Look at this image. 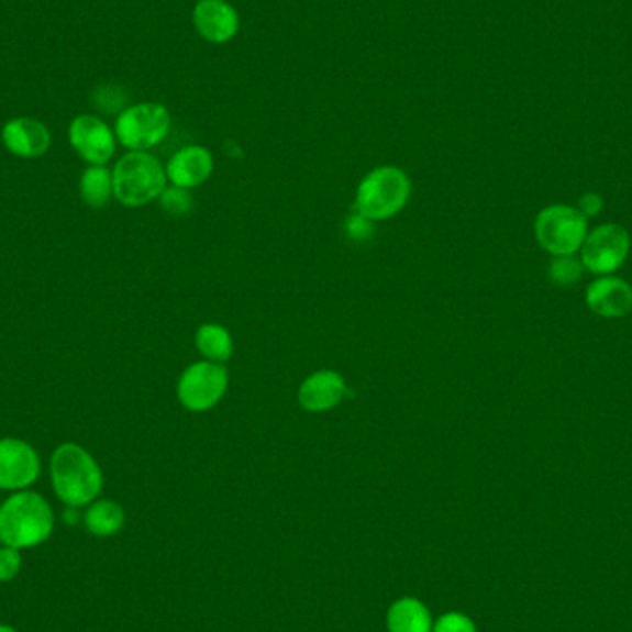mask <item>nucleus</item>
<instances>
[{
	"label": "nucleus",
	"mask_w": 632,
	"mask_h": 632,
	"mask_svg": "<svg viewBox=\"0 0 632 632\" xmlns=\"http://www.w3.org/2000/svg\"><path fill=\"white\" fill-rule=\"evenodd\" d=\"M23 566V557H21V550L4 545L0 547V583H10V580L18 577Z\"/></svg>",
	"instance_id": "23"
},
{
	"label": "nucleus",
	"mask_w": 632,
	"mask_h": 632,
	"mask_svg": "<svg viewBox=\"0 0 632 632\" xmlns=\"http://www.w3.org/2000/svg\"><path fill=\"white\" fill-rule=\"evenodd\" d=\"M56 525L53 507L34 490H19L0 505V542L30 550L47 542Z\"/></svg>",
	"instance_id": "2"
},
{
	"label": "nucleus",
	"mask_w": 632,
	"mask_h": 632,
	"mask_svg": "<svg viewBox=\"0 0 632 632\" xmlns=\"http://www.w3.org/2000/svg\"><path fill=\"white\" fill-rule=\"evenodd\" d=\"M173 126L170 111L159 102L129 106L117 115V143L129 152H148L167 140Z\"/></svg>",
	"instance_id": "6"
},
{
	"label": "nucleus",
	"mask_w": 632,
	"mask_h": 632,
	"mask_svg": "<svg viewBox=\"0 0 632 632\" xmlns=\"http://www.w3.org/2000/svg\"><path fill=\"white\" fill-rule=\"evenodd\" d=\"M84 523L93 536L110 539L121 533L126 523V514L121 505L113 499H95L93 503L88 505Z\"/></svg>",
	"instance_id": "17"
},
{
	"label": "nucleus",
	"mask_w": 632,
	"mask_h": 632,
	"mask_svg": "<svg viewBox=\"0 0 632 632\" xmlns=\"http://www.w3.org/2000/svg\"><path fill=\"white\" fill-rule=\"evenodd\" d=\"M431 632H477V627L463 612H446L433 623Z\"/></svg>",
	"instance_id": "22"
},
{
	"label": "nucleus",
	"mask_w": 632,
	"mask_h": 632,
	"mask_svg": "<svg viewBox=\"0 0 632 632\" xmlns=\"http://www.w3.org/2000/svg\"><path fill=\"white\" fill-rule=\"evenodd\" d=\"M433 623L430 609L417 598L398 599L387 612L389 632H431Z\"/></svg>",
	"instance_id": "16"
},
{
	"label": "nucleus",
	"mask_w": 632,
	"mask_h": 632,
	"mask_svg": "<svg viewBox=\"0 0 632 632\" xmlns=\"http://www.w3.org/2000/svg\"><path fill=\"white\" fill-rule=\"evenodd\" d=\"M579 252L586 273L610 276L625 263L631 252V235L614 222L599 224L588 232Z\"/></svg>",
	"instance_id": "8"
},
{
	"label": "nucleus",
	"mask_w": 632,
	"mask_h": 632,
	"mask_svg": "<svg viewBox=\"0 0 632 632\" xmlns=\"http://www.w3.org/2000/svg\"><path fill=\"white\" fill-rule=\"evenodd\" d=\"M412 184L406 170L396 165L372 168L355 191L354 211L372 222L389 221L411 200Z\"/></svg>",
	"instance_id": "3"
},
{
	"label": "nucleus",
	"mask_w": 632,
	"mask_h": 632,
	"mask_svg": "<svg viewBox=\"0 0 632 632\" xmlns=\"http://www.w3.org/2000/svg\"><path fill=\"white\" fill-rule=\"evenodd\" d=\"M374 222L368 221L366 217L355 213L350 217L348 222H346V235H348L352 241H357V243H365L368 239L374 235V228H372Z\"/></svg>",
	"instance_id": "24"
},
{
	"label": "nucleus",
	"mask_w": 632,
	"mask_h": 632,
	"mask_svg": "<svg viewBox=\"0 0 632 632\" xmlns=\"http://www.w3.org/2000/svg\"><path fill=\"white\" fill-rule=\"evenodd\" d=\"M348 392V385L343 374L336 370H319L309 374L298 389V403L303 411L320 414L333 411L343 403Z\"/></svg>",
	"instance_id": "14"
},
{
	"label": "nucleus",
	"mask_w": 632,
	"mask_h": 632,
	"mask_svg": "<svg viewBox=\"0 0 632 632\" xmlns=\"http://www.w3.org/2000/svg\"><path fill=\"white\" fill-rule=\"evenodd\" d=\"M163 211L170 217H187L191 213L192 197L191 192L181 187L167 186V189L162 192V197L157 198Z\"/></svg>",
	"instance_id": "21"
},
{
	"label": "nucleus",
	"mask_w": 632,
	"mask_h": 632,
	"mask_svg": "<svg viewBox=\"0 0 632 632\" xmlns=\"http://www.w3.org/2000/svg\"><path fill=\"white\" fill-rule=\"evenodd\" d=\"M213 170L215 157L209 148L200 145L184 146L165 165L168 184L187 191L206 184L213 176Z\"/></svg>",
	"instance_id": "13"
},
{
	"label": "nucleus",
	"mask_w": 632,
	"mask_h": 632,
	"mask_svg": "<svg viewBox=\"0 0 632 632\" xmlns=\"http://www.w3.org/2000/svg\"><path fill=\"white\" fill-rule=\"evenodd\" d=\"M51 483L65 507H88L104 488V474L97 458L76 442H64L51 455Z\"/></svg>",
	"instance_id": "1"
},
{
	"label": "nucleus",
	"mask_w": 632,
	"mask_h": 632,
	"mask_svg": "<svg viewBox=\"0 0 632 632\" xmlns=\"http://www.w3.org/2000/svg\"><path fill=\"white\" fill-rule=\"evenodd\" d=\"M585 273V265L575 256L553 257L547 267V276L557 287H572V285L579 284Z\"/></svg>",
	"instance_id": "20"
},
{
	"label": "nucleus",
	"mask_w": 632,
	"mask_h": 632,
	"mask_svg": "<svg viewBox=\"0 0 632 632\" xmlns=\"http://www.w3.org/2000/svg\"><path fill=\"white\" fill-rule=\"evenodd\" d=\"M41 476L40 453L23 439H0V490H29Z\"/></svg>",
	"instance_id": "9"
},
{
	"label": "nucleus",
	"mask_w": 632,
	"mask_h": 632,
	"mask_svg": "<svg viewBox=\"0 0 632 632\" xmlns=\"http://www.w3.org/2000/svg\"><path fill=\"white\" fill-rule=\"evenodd\" d=\"M195 344H197L198 354L202 355L203 359L221 363V365L232 359L233 348H235L230 330L213 322L198 328Z\"/></svg>",
	"instance_id": "18"
},
{
	"label": "nucleus",
	"mask_w": 632,
	"mask_h": 632,
	"mask_svg": "<svg viewBox=\"0 0 632 632\" xmlns=\"http://www.w3.org/2000/svg\"><path fill=\"white\" fill-rule=\"evenodd\" d=\"M80 198L89 208L100 209L113 198V175L106 165H89L80 176Z\"/></svg>",
	"instance_id": "19"
},
{
	"label": "nucleus",
	"mask_w": 632,
	"mask_h": 632,
	"mask_svg": "<svg viewBox=\"0 0 632 632\" xmlns=\"http://www.w3.org/2000/svg\"><path fill=\"white\" fill-rule=\"evenodd\" d=\"M603 206L605 202L601 195H598V192H585V195L579 198L577 209H579L580 213H583L586 219H590V217L599 215Z\"/></svg>",
	"instance_id": "25"
},
{
	"label": "nucleus",
	"mask_w": 632,
	"mask_h": 632,
	"mask_svg": "<svg viewBox=\"0 0 632 632\" xmlns=\"http://www.w3.org/2000/svg\"><path fill=\"white\" fill-rule=\"evenodd\" d=\"M192 26L213 45H226L241 30V18L228 0H198L192 8Z\"/></svg>",
	"instance_id": "11"
},
{
	"label": "nucleus",
	"mask_w": 632,
	"mask_h": 632,
	"mask_svg": "<svg viewBox=\"0 0 632 632\" xmlns=\"http://www.w3.org/2000/svg\"><path fill=\"white\" fill-rule=\"evenodd\" d=\"M586 306L601 319H623L632 311V287L618 276H599L585 295Z\"/></svg>",
	"instance_id": "15"
},
{
	"label": "nucleus",
	"mask_w": 632,
	"mask_h": 632,
	"mask_svg": "<svg viewBox=\"0 0 632 632\" xmlns=\"http://www.w3.org/2000/svg\"><path fill=\"white\" fill-rule=\"evenodd\" d=\"M230 385V372L221 363L198 361L181 372L176 396L180 406L191 412H208L221 403Z\"/></svg>",
	"instance_id": "7"
},
{
	"label": "nucleus",
	"mask_w": 632,
	"mask_h": 632,
	"mask_svg": "<svg viewBox=\"0 0 632 632\" xmlns=\"http://www.w3.org/2000/svg\"><path fill=\"white\" fill-rule=\"evenodd\" d=\"M113 198L124 208H143L167 189V173L151 152H126L111 170Z\"/></svg>",
	"instance_id": "4"
},
{
	"label": "nucleus",
	"mask_w": 632,
	"mask_h": 632,
	"mask_svg": "<svg viewBox=\"0 0 632 632\" xmlns=\"http://www.w3.org/2000/svg\"><path fill=\"white\" fill-rule=\"evenodd\" d=\"M0 632H19L18 629H13L12 625H4V623H0Z\"/></svg>",
	"instance_id": "27"
},
{
	"label": "nucleus",
	"mask_w": 632,
	"mask_h": 632,
	"mask_svg": "<svg viewBox=\"0 0 632 632\" xmlns=\"http://www.w3.org/2000/svg\"><path fill=\"white\" fill-rule=\"evenodd\" d=\"M588 232V219L566 203L547 206L534 219V237L553 257L575 256Z\"/></svg>",
	"instance_id": "5"
},
{
	"label": "nucleus",
	"mask_w": 632,
	"mask_h": 632,
	"mask_svg": "<svg viewBox=\"0 0 632 632\" xmlns=\"http://www.w3.org/2000/svg\"><path fill=\"white\" fill-rule=\"evenodd\" d=\"M64 522L67 525H76V523L80 522V509H76V507H65L64 511Z\"/></svg>",
	"instance_id": "26"
},
{
	"label": "nucleus",
	"mask_w": 632,
	"mask_h": 632,
	"mask_svg": "<svg viewBox=\"0 0 632 632\" xmlns=\"http://www.w3.org/2000/svg\"><path fill=\"white\" fill-rule=\"evenodd\" d=\"M69 145L89 165H106L117 151L115 132L100 117H75L69 124Z\"/></svg>",
	"instance_id": "10"
},
{
	"label": "nucleus",
	"mask_w": 632,
	"mask_h": 632,
	"mask_svg": "<svg viewBox=\"0 0 632 632\" xmlns=\"http://www.w3.org/2000/svg\"><path fill=\"white\" fill-rule=\"evenodd\" d=\"M2 145L12 156L21 159H37L45 156L53 145V135L47 124L32 117H15L0 130Z\"/></svg>",
	"instance_id": "12"
}]
</instances>
